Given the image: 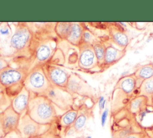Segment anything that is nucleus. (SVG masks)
<instances>
[{
  "label": "nucleus",
  "mask_w": 153,
  "mask_h": 138,
  "mask_svg": "<svg viewBox=\"0 0 153 138\" xmlns=\"http://www.w3.org/2000/svg\"><path fill=\"white\" fill-rule=\"evenodd\" d=\"M44 68L51 85L66 89L70 73L66 69L56 65L45 64Z\"/></svg>",
  "instance_id": "nucleus-12"
},
{
  "label": "nucleus",
  "mask_w": 153,
  "mask_h": 138,
  "mask_svg": "<svg viewBox=\"0 0 153 138\" xmlns=\"http://www.w3.org/2000/svg\"><path fill=\"white\" fill-rule=\"evenodd\" d=\"M20 117L11 105L0 112V138H5L13 133L19 135Z\"/></svg>",
  "instance_id": "nucleus-9"
},
{
  "label": "nucleus",
  "mask_w": 153,
  "mask_h": 138,
  "mask_svg": "<svg viewBox=\"0 0 153 138\" xmlns=\"http://www.w3.org/2000/svg\"><path fill=\"white\" fill-rule=\"evenodd\" d=\"M136 79L137 88H139L142 82L153 77V62L139 66L133 72Z\"/></svg>",
  "instance_id": "nucleus-20"
},
{
  "label": "nucleus",
  "mask_w": 153,
  "mask_h": 138,
  "mask_svg": "<svg viewBox=\"0 0 153 138\" xmlns=\"http://www.w3.org/2000/svg\"><path fill=\"white\" fill-rule=\"evenodd\" d=\"M93 116L92 107H88L83 104L78 107V113L72 129L76 133L81 131L85 126L87 122Z\"/></svg>",
  "instance_id": "nucleus-17"
},
{
  "label": "nucleus",
  "mask_w": 153,
  "mask_h": 138,
  "mask_svg": "<svg viewBox=\"0 0 153 138\" xmlns=\"http://www.w3.org/2000/svg\"><path fill=\"white\" fill-rule=\"evenodd\" d=\"M139 95L146 97L151 104V98L153 97V77L142 82L139 88Z\"/></svg>",
  "instance_id": "nucleus-22"
},
{
  "label": "nucleus",
  "mask_w": 153,
  "mask_h": 138,
  "mask_svg": "<svg viewBox=\"0 0 153 138\" xmlns=\"http://www.w3.org/2000/svg\"><path fill=\"white\" fill-rule=\"evenodd\" d=\"M86 138H92L91 136H87Z\"/></svg>",
  "instance_id": "nucleus-32"
},
{
  "label": "nucleus",
  "mask_w": 153,
  "mask_h": 138,
  "mask_svg": "<svg viewBox=\"0 0 153 138\" xmlns=\"http://www.w3.org/2000/svg\"><path fill=\"white\" fill-rule=\"evenodd\" d=\"M78 67L86 71L101 72L92 44L82 42L78 46Z\"/></svg>",
  "instance_id": "nucleus-7"
},
{
  "label": "nucleus",
  "mask_w": 153,
  "mask_h": 138,
  "mask_svg": "<svg viewBox=\"0 0 153 138\" xmlns=\"http://www.w3.org/2000/svg\"><path fill=\"white\" fill-rule=\"evenodd\" d=\"M44 95L62 111L66 112L74 107L75 98L65 88L51 85Z\"/></svg>",
  "instance_id": "nucleus-8"
},
{
  "label": "nucleus",
  "mask_w": 153,
  "mask_h": 138,
  "mask_svg": "<svg viewBox=\"0 0 153 138\" xmlns=\"http://www.w3.org/2000/svg\"><path fill=\"white\" fill-rule=\"evenodd\" d=\"M56 42L52 38L41 40L34 49V65H44L55 52Z\"/></svg>",
  "instance_id": "nucleus-10"
},
{
  "label": "nucleus",
  "mask_w": 153,
  "mask_h": 138,
  "mask_svg": "<svg viewBox=\"0 0 153 138\" xmlns=\"http://www.w3.org/2000/svg\"><path fill=\"white\" fill-rule=\"evenodd\" d=\"M148 138H151V137H148Z\"/></svg>",
  "instance_id": "nucleus-33"
},
{
  "label": "nucleus",
  "mask_w": 153,
  "mask_h": 138,
  "mask_svg": "<svg viewBox=\"0 0 153 138\" xmlns=\"http://www.w3.org/2000/svg\"><path fill=\"white\" fill-rule=\"evenodd\" d=\"M92 45L94 48V50L98 61L99 65L102 71L106 50V44L103 41H102L101 40H99L94 43Z\"/></svg>",
  "instance_id": "nucleus-23"
},
{
  "label": "nucleus",
  "mask_w": 153,
  "mask_h": 138,
  "mask_svg": "<svg viewBox=\"0 0 153 138\" xmlns=\"http://www.w3.org/2000/svg\"><path fill=\"white\" fill-rule=\"evenodd\" d=\"M126 49H120L112 44H106L103 71L118 63L126 55Z\"/></svg>",
  "instance_id": "nucleus-15"
},
{
  "label": "nucleus",
  "mask_w": 153,
  "mask_h": 138,
  "mask_svg": "<svg viewBox=\"0 0 153 138\" xmlns=\"http://www.w3.org/2000/svg\"><path fill=\"white\" fill-rule=\"evenodd\" d=\"M62 131L59 122L41 124L32 119L26 113L20 117L19 136L21 138H61Z\"/></svg>",
  "instance_id": "nucleus-2"
},
{
  "label": "nucleus",
  "mask_w": 153,
  "mask_h": 138,
  "mask_svg": "<svg viewBox=\"0 0 153 138\" xmlns=\"http://www.w3.org/2000/svg\"><path fill=\"white\" fill-rule=\"evenodd\" d=\"M30 97V93L25 88L12 98L11 101V106L20 116L26 112L29 101Z\"/></svg>",
  "instance_id": "nucleus-16"
},
{
  "label": "nucleus",
  "mask_w": 153,
  "mask_h": 138,
  "mask_svg": "<svg viewBox=\"0 0 153 138\" xmlns=\"http://www.w3.org/2000/svg\"><path fill=\"white\" fill-rule=\"evenodd\" d=\"M106 104V100L103 96H100L98 99V106L99 109V112L101 113L102 111L105 109V106Z\"/></svg>",
  "instance_id": "nucleus-27"
},
{
  "label": "nucleus",
  "mask_w": 153,
  "mask_h": 138,
  "mask_svg": "<svg viewBox=\"0 0 153 138\" xmlns=\"http://www.w3.org/2000/svg\"><path fill=\"white\" fill-rule=\"evenodd\" d=\"M78 113V107L75 108L74 107L67 111L63 115L59 116V124L63 131L66 134L67 132L71 129L74 124Z\"/></svg>",
  "instance_id": "nucleus-19"
},
{
  "label": "nucleus",
  "mask_w": 153,
  "mask_h": 138,
  "mask_svg": "<svg viewBox=\"0 0 153 138\" xmlns=\"http://www.w3.org/2000/svg\"><path fill=\"white\" fill-rule=\"evenodd\" d=\"M84 26L77 22H60L55 26L56 34L77 47L82 43Z\"/></svg>",
  "instance_id": "nucleus-6"
},
{
  "label": "nucleus",
  "mask_w": 153,
  "mask_h": 138,
  "mask_svg": "<svg viewBox=\"0 0 153 138\" xmlns=\"http://www.w3.org/2000/svg\"><path fill=\"white\" fill-rule=\"evenodd\" d=\"M151 106L152 107V108L153 109V97L151 98V104H150Z\"/></svg>",
  "instance_id": "nucleus-30"
},
{
  "label": "nucleus",
  "mask_w": 153,
  "mask_h": 138,
  "mask_svg": "<svg viewBox=\"0 0 153 138\" xmlns=\"http://www.w3.org/2000/svg\"><path fill=\"white\" fill-rule=\"evenodd\" d=\"M12 34L11 28L8 23L0 24V50L8 44Z\"/></svg>",
  "instance_id": "nucleus-21"
},
{
  "label": "nucleus",
  "mask_w": 153,
  "mask_h": 138,
  "mask_svg": "<svg viewBox=\"0 0 153 138\" xmlns=\"http://www.w3.org/2000/svg\"><path fill=\"white\" fill-rule=\"evenodd\" d=\"M66 89L74 97L75 95H78L93 98L94 96L92 88L86 81L75 73H71Z\"/></svg>",
  "instance_id": "nucleus-11"
},
{
  "label": "nucleus",
  "mask_w": 153,
  "mask_h": 138,
  "mask_svg": "<svg viewBox=\"0 0 153 138\" xmlns=\"http://www.w3.org/2000/svg\"><path fill=\"white\" fill-rule=\"evenodd\" d=\"M99 40L96 35L93 34L91 31H90L88 29L84 27L83 35H82V42H85L87 43H89L91 44H93L94 43H95L96 41Z\"/></svg>",
  "instance_id": "nucleus-25"
},
{
  "label": "nucleus",
  "mask_w": 153,
  "mask_h": 138,
  "mask_svg": "<svg viewBox=\"0 0 153 138\" xmlns=\"http://www.w3.org/2000/svg\"><path fill=\"white\" fill-rule=\"evenodd\" d=\"M120 90L131 99L139 95V88L136 85V79L133 73L123 76L117 80L114 90Z\"/></svg>",
  "instance_id": "nucleus-13"
},
{
  "label": "nucleus",
  "mask_w": 153,
  "mask_h": 138,
  "mask_svg": "<svg viewBox=\"0 0 153 138\" xmlns=\"http://www.w3.org/2000/svg\"><path fill=\"white\" fill-rule=\"evenodd\" d=\"M144 128L149 137H150L151 138H153V124L149 126L145 127Z\"/></svg>",
  "instance_id": "nucleus-29"
},
{
  "label": "nucleus",
  "mask_w": 153,
  "mask_h": 138,
  "mask_svg": "<svg viewBox=\"0 0 153 138\" xmlns=\"http://www.w3.org/2000/svg\"><path fill=\"white\" fill-rule=\"evenodd\" d=\"M1 57H2V53H1V52L0 51V58H1Z\"/></svg>",
  "instance_id": "nucleus-31"
},
{
  "label": "nucleus",
  "mask_w": 153,
  "mask_h": 138,
  "mask_svg": "<svg viewBox=\"0 0 153 138\" xmlns=\"http://www.w3.org/2000/svg\"><path fill=\"white\" fill-rule=\"evenodd\" d=\"M10 65L8 62L3 57L0 58V71L6 67Z\"/></svg>",
  "instance_id": "nucleus-28"
},
{
  "label": "nucleus",
  "mask_w": 153,
  "mask_h": 138,
  "mask_svg": "<svg viewBox=\"0 0 153 138\" xmlns=\"http://www.w3.org/2000/svg\"><path fill=\"white\" fill-rule=\"evenodd\" d=\"M33 38V34L29 26L25 23H19L16 26L8 45L14 53H26L30 49Z\"/></svg>",
  "instance_id": "nucleus-5"
},
{
  "label": "nucleus",
  "mask_w": 153,
  "mask_h": 138,
  "mask_svg": "<svg viewBox=\"0 0 153 138\" xmlns=\"http://www.w3.org/2000/svg\"><path fill=\"white\" fill-rule=\"evenodd\" d=\"M24 87L32 94L44 95L51 86L45 73L44 65L30 68L24 80Z\"/></svg>",
  "instance_id": "nucleus-4"
},
{
  "label": "nucleus",
  "mask_w": 153,
  "mask_h": 138,
  "mask_svg": "<svg viewBox=\"0 0 153 138\" xmlns=\"http://www.w3.org/2000/svg\"><path fill=\"white\" fill-rule=\"evenodd\" d=\"M149 99L143 95H138L132 98L126 106L128 112L137 117L150 107Z\"/></svg>",
  "instance_id": "nucleus-18"
},
{
  "label": "nucleus",
  "mask_w": 153,
  "mask_h": 138,
  "mask_svg": "<svg viewBox=\"0 0 153 138\" xmlns=\"http://www.w3.org/2000/svg\"><path fill=\"white\" fill-rule=\"evenodd\" d=\"M35 122L44 125L59 122L55 106L44 95L30 94L26 112Z\"/></svg>",
  "instance_id": "nucleus-1"
},
{
  "label": "nucleus",
  "mask_w": 153,
  "mask_h": 138,
  "mask_svg": "<svg viewBox=\"0 0 153 138\" xmlns=\"http://www.w3.org/2000/svg\"><path fill=\"white\" fill-rule=\"evenodd\" d=\"M149 136L146 133L144 127L134 130L132 131L127 133L123 136H121L120 138H148Z\"/></svg>",
  "instance_id": "nucleus-24"
},
{
  "label": "nucleus",
  "mask_w": 153,
  "mask_h": 138,
  "mask_svg": "<svg viewBox=\"0 0 153 138\" xmlns=\"http://www.w3.org/2000/svg\"><path fill=\"white\" fill-rule=\"evenodd\" d=\"M108 115H109V109L108 108H105L101 113L100 124L102 127H103L106 124Z\"/></svg>",
  "instance_id": "nucleus-26"
},
{
  "label": "nucleus",
  "mask_w": 153,
  "mask_h": 138,
  "mask_svg": "<svg viewBox=\"0 0 153 138\" xmlns=\"http://www.w3.org/2000/svg\"><path fill=\"white\" fill-rule=\"evenodd\" d=\"M28 71L25 67L15 68L8 65L0 71V86L5 89L9 97L13 98L23 89Z\"/></svg>",
  "instance_id": "nucleus-3"
},
{
  "label": "nucleus",
  "mask_w": 153,
  "mask_h": 138,
  "mask_svg": "<svg viewBox=\"0 0 153 138\" xmlns=\"http://www.w3.org/2000/svg\"><path fill=\"white\" fill-rule=\"evenodd\" d=\"M109 38L113 46L121 50H126L130 43L129 37L124 29L116 23L109 25Z\"/></svg>",
  "instance_id": "nucleus-14"
}]
</instances>
